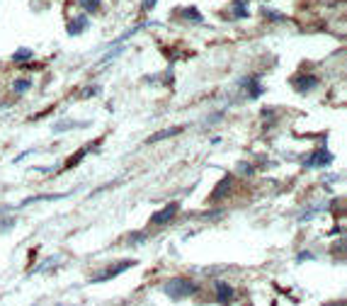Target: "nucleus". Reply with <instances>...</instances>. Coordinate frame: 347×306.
<instances>
[{"mask_svg": "<svg viewBox=\"0 0 347 306\" xmlns=\"http://www.w3.org/2000/svg\"><path fill=\"white\" fill-rule=\"evenodd\" d=\"M158 0H144V10H153V5H156Z\"/></svg>", "mask_w": 347, "mask_h": 306, "instance_id": "18", "label": "nucleus"}, {"mask_svg": "<svg viewBox=\"0 0 347 306\" xmlns=\"http://www.w3.org/2000/svg\"><path fill=\"white\" fill-rule=\"evenodd\" d=\"M233 17H248V8H246V5L235 3V15H233Z\"/></svg>", "mask_w": 347, "mask_h": 306, "instance_id": "16", "label": "nucleus"}, {"mask_svg": "<svg viewBox=\"0 0 347 306\" xmlns=\"http://www.w3.org/2000/svg\"><path fill=\"white\" fill-rule=\"evenodd\" d=\"M233 185H235L233 175H224V177H221V182H219V185H216V190L212 192V202H216V199L226 197L231 190H233Z\"/></svg>", "mask_w": 347, "mask_h": 306, "instance_id": "4", "label": "nucleus"}, {"mask_svg": "<svg viewBox=\"0 0 347 306\" xmlns=\"http://www.w3.org/2000/svg\"><path fill=\"white\" fill-rule=\"evenodd\" d=\"M240 85L248 87V95H250V98H258V95H262V85H258V80H255L253 76L243 78V80H240Z\"/></svg>", "mask_w": 347, "mask_h": 306, "instance_id": "9", "label": "nucleus"}, {"mask_svg": "<svg viewBox=\"0 0 347 306\" xmlns=\"http://www.w3.org/2000/svg\"><path fill=\"white\" fill-rule=\"evenodd\" d=\"M291 83H294V87H296L299 93H311V90L318 85V78L316 76H299V78H294Z\"/></svg>", "mask_w": 347, "mask_h": 306, "instance_id": "6", "label": "nucleus"}, {"mask_svg": "<svg viewBox=\"0 0 347 306\" xmlns=\"http://www.w3.org/2000/svg\"><path fill=\"white\" fill-rule=\"evenodd\" d=\"M88 27V20H85V15H80L78 20L68 22V34H78L80 29H85Z\"/></svg>", "mask_w": 347, "mask_h": 306, "instance_id": "10", "label": "nucleus"}, {"mask_svg": "<svg viewBox=\"0 0 347 306\" xmlns=\"http://www.w3.org/2000/svg\"><path fill=\"white\" fill-rule=\"evenodd\" d=\"M180 131H185V127H172V129L158 131V134H153V136H148V139H146V143H158V141H163V139H170V136H178Z\"/></svg>", "mask_w": 347, "mask_h": 306, "instance_id": "8", "label": "nucleus"}, {"mask_svg": "<svg viewBox=\"0 0 347 306\" xmlns=\"http://www.w3.org/2000/svg\"><path fill=\"white\" fill-rule=\"evenodd\" d=\"M238 170H240L243 175H250V173H253V170H250V165H248V163H240V165H238Z\"/></svg>", "mask_w": 347, "mask_h": 306, "instance_id": "17", "label": "nucleus"}, {"mask_svg": "<svg viewBox=\"0 0 347 306\" xmlns=\"http://www.w3.org/2000/svg\"><path fill=\"white\" fill-rule=\"evenodd\" d=\"M85 153H88V148H80V151L76 153V156H73V158H71V161H68V163H66V168H73V165H78L80 161L85 158Z\"/></svg>", "mask_w": 347, "mask_h": 306, "instance_id": "13", "label": "nucleus"}, {"mask_svg": "<svg viewBox=\"0 0 347 306\" xmlns=\"http://www.w3.org/2000/svg\"><path fill=\"white\" fill-rule=\"evenodd\" d=\"M180 204L178 202H170L168 207L163 209V211H158V214H153V219H151V224H170L172 219H175V214H178Z\"/></svg>", "mask_w": 347, "mask_h": 306, "instance_id": "3", "label": "nucleus"}, {"mask_svg": "<svg viewBox=\"0 0 347 306\" xmlns=\"http://www.w3.org/2000/svg\"><path fill=\"white\" fill-rule=\"evenodd\" d=\"M233 296H235V292H233V287L231 284H226V282H216V299L221 301V304H231L233 301Z\"/></svg>", "mask_w": 347, "mask_h": 306, "instance_id": "7", "label": "nucleus"}, {"mask_svg": "<svg viewBox=\"0 0 347 306\" xmlns=\"http://www.w3.org/2000/svg\"><path fill=\"white\" fill-rule=\"evenodd\" d=\"M29 80L27 78H20V80H15V93H24V90H29Z\"/></svg>", "mask_w": 347, "mask_h": 306, "instance_id": "14", "label": "nucleus"}, {"mask_svg": "<svg viewBox=\"0 0 347 306\" xmlns=\"http://www.w3.org/2000/svg\"><path fill=\"white\" fill-rule=\"evenodd\" d=\"M80 5L85 8V12H97L102 5V0H80Z\"/></svg>", "mask_w": 347, "mask_h": 306, "instance_id": "12", "label": "nucleus"}, {"mask_svg": "<svg viewBox=\"0 0 347 306\" xmlns=\"http://www.w3.org/2000/svg\"><path fill=\"white\" fill-rule=\"evenodd\" d=\"M328 163H333V153H328V151H316L311 158H306L308 168H323Z\"/></svg>", "mask_w": 347, "mask_h": 306, "instance_id": "5", "label": "nucleus"}, {"mask_svg": "<svg viewBox=\"0 0 347 306\" xmlns=\"http://www.w3.org/2000/svg\"><path fill=\"white\" fill-rule=\"evenodd\" d=\"M136 260H124V262H117V265H112V270H107V272L97 274V277H92V282H107V280H112V277H117L119 272H124V270H129V267H134Z\"/></svg>", "mask_w": 347, "mask_h": 306, "instance_id": "2", "label": "nucleus"}, {"mask_svg": "<svg viewBox=\"0 0 347 306\" xmlns=\"http://www.w3.org/2000/svg\"><path fill=\"white\" fill-rule=\"evenodd\" d=\"M12 58H15V61H27V58H32V49H20Z\"/></svg>", "mask_w": 347, "mask_h": 306, "instance_id": "15", "label": "nucleus"}, {"mask_svg": "<svg viewBox=\"0 0 347 306\" xmlns=\"http://www.w3.org/2000/svg\"><path fill=\"white\" fill-rule=\"evenodd\" d=\"M185 20H194V22H202V15L194 10V8H182V12H180Z\"/></svg>", "mask_w": 347, "mask_h": 306, "instance_id": "11", "label": "nucleus"}, {"mask_svg": "<svg viewBox=\"0 0 347 306\" xmlns=\"http://www.w3.org/2000/svg\"><path fill=\"white\" fill-rule=\"evenodd\" d=\"M163 289L172 299H187V296H192L197 292V284L192 282V280H187V277H172L170 282H165Z\"/></svg>", "mask_w": 347, "mask_h": 306, "instance_id": "1", "label": "nucleus"}]
</instances>
